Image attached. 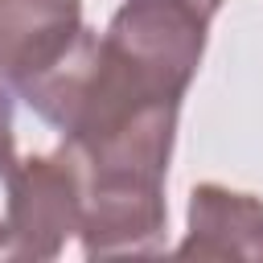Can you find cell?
Returning <instances> with one entry per match:
<instances>
[{
	"instance_id": "1",
	"label": "cell",
	"mask_w": 263,
	"mask_h": 263,
	"mask_svg": "<svg viewBox=\"0 0 263 263\" xmlns=\"http://www.w3.org/2000/svg\"><path fill=\"white\" fill-rule=\"evenodd\" d=\"M82 0H0V82L21 90L82 37Z\"/></svg>"
},
{
	"instance_id": "2",
	"label": "cell",
	"mask_w": 263,
	"mask_h": 263,
	"mask_svg": "<svg viewBox=\"0 0 263 263\" xmlns=\"http://www.w3.org/2000/svg\"><path fill=\"white\" fill-rule=\"evenodd\" d=\"M185 238L177 255L185 259H255L263 263V197L201 181L189 189Z\"/></svg>"
},
{
	"instance_id": "3",
	"label": "cell",
	"mask_w": 263,
	"mask_h": 263,
	"mask_svg": "<svg viewBox=\"0 0 263 263\" xmlns=\"http://www.w3.org/2000/svg\"><path fill=\"white\" fill-rule=\"evenodd\" d=\"M25 197V156H16L12 103L0 90V259H16V218Z\"/></svg>"
}]
</instances>
